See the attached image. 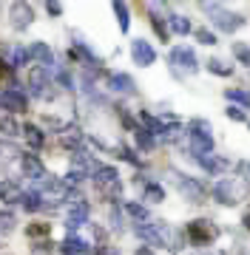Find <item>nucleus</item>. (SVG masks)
Instances as JSON below:
<instances>
[{"instance_id":"f257e3e1","label":"nucleus","mask_w":250,"mask_h":255,"mask_svg":"<svg viewBox=\"0 0 250 255\" xmlns=\"http://www.w3.org/2000/svg\"><path fill=\"white\" fill-rule=\"evenodd\" d=\"M191 150H194L196 159H202V156H211V147H213V139H211V125L205 122V119H194L191 122Z\"/></svg>"},{"instance_id":"f03ea898","label":"nucleus","mask_w":250,"mask_h":255,"mask_svg":"<svg viewBox=\"0 0 250 255\" xmlns=\"http://www.w3.org/2000/svg\"><path fill=\"white\" fill-rule=\"evenodd\" d=\"M202 9L211 14V20H213V26L216 28H222V31H233V28H239L245 20L242 17H236V14H231V11H225L219 3H202Z\"/></svg>"},{"instance_id":"7ed1b4c3","label":"nucleus","mask_w":250,"mask_h":255,"mask_svg":"<svg viewBox=\"0 0 250 255\" xmlns=\"http://www.w3.org/2000/svg\"><path fill=\"white\" fill-rule=\"evenodd\" d=\"M137 236L142 241H148L154 247H168V227L162 221H151V224H139L137 227Z\"/></svg>"},{"instance_id":"20e7f679","label":"nucleus","mask_w":250,"mask_h":255,"mask_svg":"<svg viewBox=\"0 0 250 255\" xmlns=\"http://www.w3.org/2000/svg\"><path fill=\"white\" fill-rule=\"evenodd\" d=\"M94 182H97V187H100L102 193L120 190V176H117L114 167H97V170H94Z\"/></svg>"},{"instance_id":"39448f33","label":"nucleus","mask_w":250,"mask_h":255,"mask_svg":"<svg viewBox=\"0 0 250 255\" xmlns=\"http://www.w3.org/2000/svg\"><path fill=\"white\" fill-rule=\"evenodd\" d=\"M171 176H174V184L179 187V193H182L188 201H202L205 193H202V187H199L194 179H185V176H179V173H171Z\"/></svg>"},{"instance_id":"423d86ee","label":"nucleus","mask_w":250,"mask_h":255,"mask_svg":"<svg viewBox=\"0 0 250 255\" xmlns=\"http://www.w3.org/2000/svg\"><path fill=\"white\" fill-rule=\"evenodd\" d=\"M131 54H134V63L137 65H151L157 60V51H154L151 43H145V40H134V43H131Z\"/></svg>"},{"instance_id":"0eeeda50","label":"nucleus","mask_w":250,"mask_h":255,"mask_svg":"<svg viewBox=\"0 0 250 255\" xmlns=\"http://www.w3.org/2000/svg\"><path fill=\"white\" fill-rule=\"evenodd\" d=\"M68 196V184L60 182V179H46L43 182V193H40V199H51V201H63Z\"/></svg>"},{"instance_id":"6e6552de","label":"nucleus","mask_w":250,"mask_h":255,"mask_svg":"<svg viewBox=\"0 0 250 255\" xmlns=\"http://www.w3.org/2000/svg\"><path fill=\"white\" fill-rule=\"evenodd\" d=\"M171 63L179 65V68H182V71H188V74L196 71V54L191 51V48H176L174 54H171Z\"/></svg>"},{"instance_id":"1a4fd4ad","label":"nucleus","mask_w":250,"mask_h":255,"mask_svg":"<svg viewBox=\"0 0 250 255\" xmlns=\"http://www.w3.org/2000/svg\"><path fill=\"white\" fill-rule=\"evenodd\" d=\"M11 26L14 28H26L31 23V9H28V3H11Z\"/></svg>"},{"instance_id":"9d476101","label":"nucleus","mask_w":250,"mask_h":255,"mask_svg":"<svg viewBox=\"0 0 250 255\" xmlns=\"http://www.w3.org/2000/svg\"><path fill=\"white\" fill-rule=\"evenodd\" d=\"M0 108L23 111V108H26V97H23L20 91H14V88H11V91H3V94H0Z\"/></svg>"},{"instance_id":"9b49d317","label":"nucleus","mask_w":250,"mask_h":255,"mask_svg":"<svg viewBox=\"0 0 250 255\" xmlns=\"http://www.w3.org/2000/svg\"><path fill=\"white\" fill-rule=\"evenodd\" d=\"M23 173L28 179H34V182H46V170H43V164H40L37 156H26L23 159Z\"/></svg>"},{"instance_id":"f8f14e48","label":"nucleus","mask_w":250,"mask_h":255,"mask_svg":"<svg viewBox=\"0 0 250 255\" xmlns=\"http://www.w3.org/2000/svg\"><path fill=\"white\" fill-rule=\"evenodd\" d=\"M213 196L222 201V204H236V190H233V182H231V179L216 182V187H213Z\"/></svg>"},{"instance_id":"ddd939ff","label":"nucleus","mask_w":250,"mask_h":255,"mask_svg":"<svg viewBox=\"0 0 250 255\" xmlns=\"http://www.w3.org/2000/svg\"><path fill=\"white\" fill-rule=\"evenodd\" d=\"M26 51H28V60H37V63H43V68H51V48L46 43H34Z\"/></svg>"},{"instance_id":"4468645a","label":"nucleus","mask_w":250,"mask_h":255,"mask_svg":"<svg viewBox=\"0 0 250 255\" xmlns=\"http://www.w3.org/2000/svg\"><path fill=\"white\" fill-rule=\"evenodd\" d=\"M188 236L194 238L196 244H205V241L213 236V227L208 221H194V224H188Z\"/></svg>"},{"instance_id":"2eb2a0df","label":"nucleus","mask_w":250,"mask_h":255,"mask_svg":"<svg viewBox=\"0 0 250 255\" xmlns=\"http://www.w3.org/2000/svg\"><path fill=\"white\" fill-rule=\"evenodd\" d=\"M63 255H91V244L85 238H68L63 244Z\"/></svg>"},{"instance_id":"dca6fc26","label":"nucleus","mask_w":250,"mask_h":255,"mask_svg":"<svg viewBox=\"0 0 250 255\" xmlns=\"http://www.w3.org/2000/svg\"><path fill=\"white\" fill-rule=\"evenodd\" d=\"M60 142H63L65 147L80 145V142H83V130H80L77 125H65V128H63V133H60Z\"/></svg>"},{"instance_id":"f3484780","label":"nucleus","mask_w":250,"mask_h":255,"mask_svg":"<svg viewBox=\"0 0 250 255\" xmlns=\"http://www.w3.org/2000/svg\"><path fill=\"white\" fill-rule=\"evenodd\" d=\"M28 82H31V88L40 94V88H46V82H48V68H43V65L31 68V71H28Z\"/></svg>"},{"instance_id":"a211bd4d","label":"nucleus","mask_w":250,"mask_h":255,"mask_svg":"<svg viewBox=\"0 0 250 255\" xmlns=\"http://www.w3.org/2000/svg\"><path fill=\"white\" fill-rule=\"evenodd\" d=\"M0 199L6 201V204H11V201H20V199H23V193H20L17 184L3 182V184H0Z\"/></svg>"},{"instance_id":"6ab92c4d","label":"nucleus","mask_w":250,"mask_h":255,"mask_svg":"<svg viewBox=\"0 0 250 255\" xmlns=\"http://www.w3.org/2000/svg\"><path fill=\"white\" fill-rule=\"evenodd\" d=\"M111 88L120 94H134V80L125 77V74H114L111 77Z\"/></svg>"},{"instance_id":"aec40b11","label":"nucleus","mask_w":250,"mask_h":255,"mask_svg":"<svg viewBox=\"0 0 250 255\" xmlns=\"http://www.w3.org/2000/svg\"><path fill=\"white\" fill-rule=\"evenodd\" d=\"M145 199L154 201V204H159V201L165 199V190H162L159 184H154V182H145Z\"/></svg>"},{"instance_id":"412c9836","label":"nucleus","mask_w":250,"mask_h":255,"mask_svg":"<svg viewBox=\"0 0 250 255\" xmlns=\"http://www.w3.org/2000/svg\"><path fill=\"white\" fill-rule=\"evenodd\" d=\"M114 14H117V20H120V28H122V31H128V26H131L128 6H125V3H114Z\"/></svg>"},{"instance_id":"4be33fe9","label":"nucleus","mask_w":250,"mask_h":255,"mask_svg":"<svg viewBox=\"0 0 250 255\" xmlns=\"http://www.w3.org/2000/svg\"><path fill=\"white\" fill-rule=\"evenodd\" d=\"M20 201H23V207L31 210V213L43 207V199H40V193H23V199H20Z\"/></svg>"},{"instance_id":"5701e85b","label":"nucleus","mask_w":250,"mask_h":255,"mask_svg":"<svg viewBox=\"0 0 250 255\" xmlns=\"http://www.w3.org/2000/svg\"><path fill=\"white\" fill-rule=\"evenodd\" d=\"M199 162H202V167L205 170H213V173H219V170H225V167H228V162H225V159H208V156H202V159H199Z\"/></svg>"},{"instance_id":"b1692460","label":"nucleus","mask_w":250,"mask_h":255,"mask_svg":"<svg viewBox=\"0 0 250 255\" xmlns=\"http://www.w3.org/2000/svg\"><path fill=\"white\" fill-rule=\"evenodd\" d=\"M23 133H26V139H28V145H31V147H43V133H40V128L28 125Z\"/></svg>"},{"instance_id":"393cba45","label":"nucleus","mask_w":250,"mask_h":255,"mask_svg":"<svg viewBox=\"0 0 250 255\" xmlns=\"http://www.w3.org/2000/svg\"><path fill=\"white\" fill-rule=\"evenodd\" d=\"M171 28H174L176 34H188V31H191V23H188V17H182V14H174V17H171Z\"/></svg>"},{"instance_id":"a878e982","label":"nucleus","mask_w":250,"mask_h":255,"mask_svg":"<svg viewBox=\"0 0 250 255\" xmlns=\"http://www.w3.org/2000/svg\"><path fill=\"white\" fill-rule=\"evenodd\" d=\"M0 130H3V133H6V136H17V122H14V119H9V117H0Z\"/></svg>"},{"instance_id":"bb28decb","label":"nucleus","mask_w":250,"mask_h":255,"mask_svg":"<svg viewBox=\"0 0 250 255\" xmlns=\"http://www.w3.org/2000/svg\"><path fill=\"white\" fill-rule=\"evenodd\" d=\"M208 68H211L213 74H219V77H231V74H233V68H231V65H225L222 60H211Z\"/></svg>"},{"instance_id":"cd10ccee","label":"nucleus","mask_w":250,"mask_h":255,"mask_svg":"<svg viewBox=\"0 0 250 255\" xmlns=\"http://www.w3.org/2000/svg\"><path fill=\"white\" fill-rule=\"evenodd\" d=\"M14 224H17V221H14V216L3 210V213H0V233H11V230H14Z\"/></svg>"},{"instance_id":"c85d7f7f","label":"nucleus","mask_w":250,"mask_h":255,"mask_svg":"<svg viewBox=\"0 0 250 255\" xmlns=\"http://www.w3.org/2000/svg\"><path fill=\"white\" fill-rule=\"evenodd\" d=\"M137 142H139V147H145V150L154 147V136H151L145 128H139V130H137Z\"/></svg>"},{"instance_id":"c756f323","label":"nucleus","mask_w":250,"mask_h":255,"mask_svg":"<svg viewBox=\"0 0 250 255\" xmlns=\"http://www.w3.org/2000/svg\"><path fill=\"white\" fill-rule=\"evenodd\" d=\"M233 54L239 57L245 65H250V48L245 46V43H233Z\"/></svg>"},{"instance_id":"7c9ffc66","label":"nucleus","mask_w":250,"mask_h":255,"mask_svg":"<svg viewBox=\"0 0 250 255\" xmlns=\"http://www.w3.org/2000/svg\"><path fill=\"white\" fill-rule=\"evenodd\" d=\"M162 136H165V142H176V139L182 136V128L176 125V122H171V128H165V130H162Z\"/></svg>"},{"instance_id":"2f4dec72","label":"nucleus","mask_w":250,"mask_h":255,"mask_svg":"<svg viewBox=\"0 0 250 255\" xmlns=\"http://www.w3.org/2000/svg\"><path fill=\"white\" fill-rule=\"evenodd\" d=\"M125 210H128V216H134V219H145V216H148V213H145V207H142V204H134V201H128V204H125Z\"/></svg>"},{"instance_id":"473e14b6","label":"nucleus","mask_w":250,"mask_h":255,"mask_svg":"<svg viewBox=\"0 0 250 255\" xmlns=\"http://www.w3.org/2000/svg\"><path fill=\"white\" fill-rule=\"evenodd\" d=\"M26 60H28V51H26V48L11 51V65H26Z\"/></svg>"},{"instance_id":"72a5a7b5","label":"nucleus","mask_w":250,"mask_h":255,"mask_svg":"<svg viewBox=\"0 0 250 255\" xmlns=\"http://www.w3.org/2000/svg\"><path fill=\"white\" fill-rule=\"evenodd\" d=\"M196 37L202 40L205 46H213V43H216V34H213V31H208V28H199V31H196Z\"/></svg>"},{"instance_id":"f704fd0d","label":"nucleus","mask_w":250,"mask_h":255,"mask_svg":"<svg viewBox=\"0 0 250 255\" xmlns=\"http://www.w3.org/2000/svg\"><path fill=\"white\" fill-rule=\"evenodd\" d=\"M14 156H17V150H14V147L11 145H0V162H9V159H14Z\"/></svg>"},{"instance_id":"c9c22d12","label":"nucleus","mask_w":250,"mask_h":255,"mask_svg":"<svg viewBox=\"0 0 250 255\" xmlns=\"http://www.w3.org/2000/svg\"><path fill=\"white\" fill-rule=\"evenodd\" d=\"M228 100H236V102H245V105H250V94H242V91H228Z\"/></svg>"},{"instance_id":"e433bc0d","label":"nucleus","mask_w":250,"mask_h":255,"mask_svg":"<svg viewBox=\"0 0 250 255\" xmlns=\"http://www.w3.org/2000/svg\"><path fill=\"white\" fill-rule=\"evenodd\" d=\"M236 173L245 176V182L250 184V162H239V164H236Z\"/></svg>"},{"instance_id":"4c0bfd02","label":"nucleus","mask_w":250,"mask_h":255,"mask_svg":"<svg viewBox=\"0 0 250 255\" xmlns=\"http://www.w3.org/2000/svg\"><path fill=\"white\" fill-rule=\"evenodd\" d=\"M48 233V224H31L28 227V236H46Z\"/></svg>"},{"instance_id":"58836bf2","label":"nucleus","mask_w":250,"mask_h":255,"mask_svg":"<svg viewBox=\"0 0 250 255\" xmlns=\"http://www.w3.org/2000/svg\"><path fill=\"white\" fill-rule=\"evenodd\" d=\"M228 117L236 119V122H242V119H245V111H242V108H233V105H231V108H228Z\"/></svg>"},{"instance_id":"ea45409f","label":"nucleus","mask_w":250,"mask_h":255,"mask_svg":"<svg viewBox=\"0 0 250 255\" xmlns=\"http://www.w3.org/2000/svg\"><path fill=\"white\" fill-rule=\"evenodd\" d=\"M120 153H122V159H125V162H131V164H139V159L134 156V150H128V147H122Z\"/></svg>"},{"instance_id":"a19ab883","label":"nucleus","mask_w":250,"mask_h":255,"mask_svg":"<svg viewBox=\"0 0 250 255\" xmlns=\"http://www.w3.org/2000/svg\"><path fill=\"white\" fill-rule=\"evenodd\" d=\"M154 28H157V34H159V37H168V28L162 26V20H159V17H154Z\"/></svg>"},{"instance_id":"79ce46f5","label":"nucleus","mask_w":250,"mask_h":255,"mask_svg":"<svg viewBox=\"0 0 250 255\" xmlns=\"http://www.w3.org/2000/svg\"><path fill=\"white\" fill-rule=\"evenodd\" d=\"M83 182V173H80V170H71V173H68V184H80Z\"/></svg>"},{"instance_id":"37998d69","label":"nucleus","mask_w":250,"mask_h":255,"mask_svg":"<svg viewBox=\"0 0 250 255\" xmlns=\"http://www.w3.org/2000/svg\"><path fill=\"white\" fill-rule=\"evenodd\" d=\"M46 9H48V14H60V11H63V6H60V3H48Z\"/></svg>"},{"instance_id":"c03bdc74","label":"nucleus","mask_w":250,"mask_h":255,"mask_svg":"<svg viewBox=\"0 0 250 255\" xmlns=\"http://www.w3.org/2000/svg\"><path fill=\"white\" fill-rule=\"evenodd\" d=\"M137 255H154V253H151L148 247H139V250H137Z\"/></svg>"},{"instance_id":"a18cd8bd","label":"nucleus","mask_w":250,"mask_h":255,"mask_svg":"<svg viewBox=\"0 0 250 255\" xmlns=\"http://www.w3.org/2000/svg\"><path fill=\"white\" fill-rule=\"evenodd\" d=\"M102 255H120L117 250H102Z\"/></svg>"},{"instance_id":"49530a36","label":"nucleus","mask_w":250,"mask_h":255,"mask_svg":"<svg viewBox=\"0 0 250 255\" xmlns=\"http://www.w3.org/2000/svg\"><path fill=\"white\" fill-rule=\"evenodd\" d=\"M245 224H248V230H250V213H248V216H245Z\"/></svg>"},{"instance_id":"de8ad7c7","label":"nucleus","mask_w":250,"mask_h":255,"mask_svg":"<svg viewBox=\"0 0 250 255\" xmlns=\"http://www.w3.org/2000/svg\"><path fill=\"white\" fill-rule=\"evenodd\" d=\"M3 74H6V65H3V63H0V77H3Z\"/></svg>"}]
</instances>
